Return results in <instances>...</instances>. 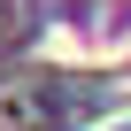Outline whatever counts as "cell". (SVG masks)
I'll return each mask as SVG.
<instances>
[{
  "instance_id": "cell-1",
  "label": "cell",
  "mask_w": 131,
  "mask_h": 131,
  "mask_svg": "<svg viewBox=\"0 0 131 131\" xmlns=\"http://www.w3.org/2000/svg\"><path fill=\"white\" fill-rule=\"evenodd\" d=\"M46 123H54V108L39 85H0V131H46Z\"/></svg>"
},
{
  "instance_id": "cell-2",
  "label": "cell",
  "mask_w": 131,
  "mask_h": 131,
  "mask_svg": "<svg viewBox=\"0 0 131 131\" xmlns=\"http://www.w3.org/2000/svg\"><path fill=\"white\" fill-rule=\"evenodd\" d=\"M0 31H23V0H0Z\"/></svg>"
}]
</instances>
